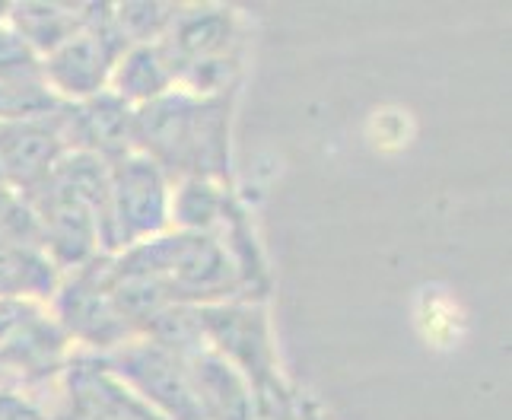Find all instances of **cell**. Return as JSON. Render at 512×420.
I'll return each mask as SVG.
<instances>
[{
    "label": "cell",
    "instance_id": "cell-1",
    "mask_svg": "<svg viewBox=\"0 0 512 420\" xmlns=\"http://www.w3.org/2000/svg\"><path fill=\"white\" fill-rule=\"evenodd\" d=\"M172 188L166 172L144 153H125L109 163L105 207L99 217V242L109 249H131L137 242L166 233Z\"/></svg>",
    "mask_w": 512,
    "mask_h": 420
},
{
    "label": "cell",
    "instance_id": "cell-2",
    "mask_svg": "<svg viewBox=\"0 0 512 420\" xmlns=\"http://www.w3.org/2000/svg\"><path fill=\"white\" fill-rule=\"evenodd\" d=\"M109 370L121 389H134L169 420H207L194 392L188 360L156 341H125L109 354Z\"/></svg>",
    "mask_w": 512,
    "mask_h": 420
},
{
    "label": "cell",
    "instance_id": "cell-3",
    "mask_svg": "<svg viewBox=\"0 0 512 420\" xmlns=\"http://www.w3.org/2000/svg\"><path fill=\"white\" fill-rule=\"evenodd\" d=\"M67 109V105H64ZM70 150L61 134V112L55 118L0 125V179L23 188L26 195L45 185Z\"/></svg>",
    "mask_w": 512,
    "mask_h": 420
},
{
    "label": "cell",
    "instance_id": "cell-4",
    "mask_svg": "<svg viewBox=\"0 0 512 420\" xmlns=\"http://www.w3.org/2000/svg\"><path fill=\"white\" fill-rule=\"evenodd\" d=\"M115 51L102 45L93 32L80 29L55 51L42 58V80L64 105L90 102L109 90V74L115 64Z\"/></svg>",
    "mask_w": 512,
    "mask_h": 420
},
{
    "label": "cell",
    "instance_id": "cell-5",
    "mask_svg": "<svg viewBox=\"0 0 512 420\" xmlns=\"http://www.w3.org/2000/svg\"><path fill=\"white\" fill-rule=\"evenodd\" d=\"M58 306V328L64 335L96 344V347H121L128 338L131 325L121 319L118 309L112 306L109 293L99 280H74L55 290Z\"/></svg>",
    "mask_w": 512,
    "mask_h": 420
},
{
    "label": "cell",
    "instance_id": "cell-6",
    "mask_svg": "<svg viewBox=\"0 0 512 420\" xmlns=\"http://www.w3.org/2000/svg\"><path fill=\"white\" fill-rule=\"evenodd\" d=\"M233 16L217 7H191L175 10L166 35L160 39L166 58L172 61L175 74L188 64H198L207 58H223L233 45Z\"/></svg>",
    "mask_w": 512,
    "mask_h": 420
},
{
    "label": "cell",
    "instance_id": "cell-7",
    "mask_svg": "<svg viewBox=\"0 0 512 420\" xmlns=\"http://www.w3.org/2000/svg\"><path fill=\"white\" fill-rule=\"evenodd\" d=\"M175 90V67L166 58L160 42L153 45H128L112 64L109 93L118 96L131 109L163 99Z\"/></svg>",
    "mask_w": 512,
    "mask_h": 420
},
{
    "label": "cell",
    "instance_id": "cell-8",
    "mask_svg": "<svg viewBox=\"0 0 512 420\" xmlns=\"http://www.w3.org/2000/svg\"><path fill=\"white\" fill-rule=\"evenodd\" d=\"M58 287H61L58 265L39 245H26L0 236V300L32 303V300H45V296H55Z\"/></svg>",
    "mask_w": 512,
    "mask_h": 420
},
{
    "label": "cell",
    "instance_id": "cell-9",
    "mask_svg": "<svg viewBox=\"0 0 512 420\" xmlns=\"http://www.w3.org/2000/svg\"><path fill=\"white\" fill-rule=\"evenodd\" d=\"M185 360L207 420H252L249 392L233 363L220 354H194Z\"/></svg>",
    "mask_w": 512,
    "mask_h": 420
},
{
    "label": "cell",
    "instance_id": "cell-10",
    "mask_svg": "<svg viewBox=\"0 0 512 420\" xmlns=\"http://www.w3.org/2000/svg\"><path fill=\"white\" fill-rule=\"evenodd\" d=\"M7 26L35 55L45 58L48 51H55L80 32V10L61 4H20L7 10Z\"/></svg>",
    "mask_w": 512,
    "mask_h": 420
},
{
    "label": "cell",
    "instance_id": "cell-11",
    "mask_svg": "<svg viewBox=\"0 0 512 420\" xmlns=\"http://www.w3.org/2000/svg\"><path fill=\"white\" fill-rule=\"evenodd\" d=\"M175 10L179 7L125 4V7H112V20L121 32V39H125V45H153L166 35Z\"/></svg>",
    "mask_w": 512,
    "mask_h": 420
},
{
    "label": "cell",
    "instance_id": "cell-12",
    "mask_svg": "<svg viewBox=\"0 0 512 420\" xmlns=\"http://www.w3.org/2000/svg\"><path fill=\"white\" fill-rule=\"evenodd\" d=\"M39 74H42V58L7 23H0V83L39 77Z\"/></svg>",
    "mask_w": 512,
    "mask_h": 420
},
{
    "label": "cell",
    "instance_id": "cell-13",
    "mask_svg": "<svg viewBox=\"0 0 512 420\" xmlns=\"http://www.w3.org/2000/svg\"><path fill=\"white\" fill-rule=\"evenodd\" d=\"M0 420H48V417L32 401L13 392H0Z\"/></svg>",
    "mask_w": 512,
    "mask_h": 420
}]
</instances>
